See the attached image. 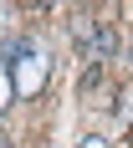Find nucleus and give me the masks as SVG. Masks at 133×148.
Listing matches in <instances>:
<instances>
[{
  "label": "nucleus",
  "instance_id": "obj_1",
  "mask_svg": "<svg viewBox=\"0 0 133 148\" xmlns=\"http://www.w3.org/2000/svg\"><path fill=\"white\" fill-rule=\"evenodd\" d=\"M5 72H10V92L15 97H36V92L46 87V77H51V61H46V51L36 41H15L10 51H5Z\"/></svg>",
  "mask_w": 133,
  "mask_h": 148
},
{
  "label": "nucleus",
  "instance_id": "obj_3",
  "mask_svg": "<svg viewBox=\"0 0 133 148\" xmlns=\"http://www.w3.org/2000/svg\"><path fill=\"white\" fill-rule=\"evenodd\" d=\"M82 148H108V143H103V138H82Z\"/></svg>",
  "mask_w": 133,
  "mask_h": 148
},
{
  "label": "nucleus",
  "instance_id": "obj_2",
  "mask_svg": "<svg viewBox=\"0 0 133 148\" xmlns=\"http://www.w3.org/2000/svg\"><path fill=\"white\" fill-rule=\"evenodd\" d=\"M10 97H15V92H10V72H5V61H0V107L10 102Z\"/></svg>",
  "mask_w": 133,
  "mask_h": 148
}]
</instances>
